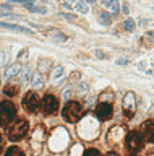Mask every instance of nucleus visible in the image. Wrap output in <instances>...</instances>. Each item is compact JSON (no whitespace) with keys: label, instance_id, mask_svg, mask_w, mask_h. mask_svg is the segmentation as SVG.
<instances>
[{"label":"nucleus","instance_id":"f257e3e1","mask_svg":"<svg viewBox=\"0 0 154 156\" xmlns=\"http://www.w3.org/2000/svg\"><path fill=\"white\" fill-rule=\"evenodd\" d=\"M101 130V124L99 119L94 114H86L78 120V135L83 140H94L99 135Z\"/></svg>","mask_w":154,"mask_h":156},{"label":"nucleus","instance_id":"f03ea898","mask_svg":"<svg viewBox=\"0 0 154 156\" xmlns=\"http://www.w3.org/2000/svg\"><path fill=\"white\" fill-rule=\"evenodd\" d=\"M68 143H70V135H68V132H67L65 129L59 127V129H55L54 132H52L50 140H49V148L52 151L60 153V151H63L67 148Z\"/></svg>","mask_w":154,"mask_h":156},{"label":"nucleus","instance_id":"7ed1b4c3","mask_svg":"<svg viewBox=\"0 0 154 156\" xmlns=\"http://www.w3.org/2000/svg\"><path fill=\"white\" fill-rule=\"evenodd\" d=\"M81 114H83V104L78 101H68L62 109V117L70 124L78 122L81 119Z\"/></svg>","mask_w":154,"mask_h":156},{"label":"nucleus","instance_id":"20e7f679","mask_svg":"<svg viewBox=\"0 0 154 156\" xmlns=\"http://www.w3.org/2000/svg\"><path fill=\"white\" fill-rule=\"evenodd\" d=\"M29 130V124H28L26 119H18L15 124H13L10 129H8V140L12 141H18L23 140Z\"/></svg>","mask_w":154,"mask_h":156},{"label":"nucleus","instance_id":"39448f33","mask_svg":"<svg viewBox=\"0 0 154 156\" xmlns=\"http://www.w3.org/2000/svg\"><path fill=\"white\" fill-rule=\"evenodd\" d=\"M15 114H16V109L12 102H8V101L0 102V125L2 127H7L15 119Z\"/></svg>","mask_w":154,"mask_h":156},{"label":"nucleus","instance_id":"423d86ee","mask_svg":"<svg viewBox=\"0 0 154 156\" xmlns=\"http://www.w3.org/2000/svg\"><path fill=\"white\" fill-rule=\"evenodd\" d=\"M41 102H42V101H41V98L37 96L36 91L26 93V96L23 98V107H25L28 112H31V114H34V112L39 111Z\"/></svg>","mask_w":154,"mask_h":156},{"label":"nucleus","instance_id":"0eeeda50","mask_svg":"<svg viewBox=\"0 0 154 156\" xmlns=\"http://www.w3.org/2000/svg\"><path fill=\"white\" fill-rule=\"evenodd\" d=\"M122 106H123V112L127 114V117H128V119H132L133 114H135V111H136V98H135V94L132 91H128L127 94L123 96Z\"/></svg>","mask_w":154,"mask_h":156},{"label":"nucleus","instance_id":"6e6552de","mask_svg":"<svg viewBox=\"0 0 154 156\" xmlns=\"http://www.w3.org/2000/svg\"><path fill=\"white\" fill-rule=\"evenodd\" d=\"M41 107L44 111V114H55L59 111V99L54 94H46L41 102Z\"/></svg>","mask_w":154,"mask_h":156},{"label":"nucleus","instance_id":"1a4fd4ad","mask_svg":"<svg viewBox=\"0 0 154 156\" xmlns=\"http://www.w3.org/2000/svg\"><path fill=\"white\" fill-rule=\"evenodd\" d=\"M96 117L99 120H109L112 119L114 115V107H112V102H99L98 107H96Z\"/></svg>","mask_w":154,"mask_h":156},{"label":"nucleus","instance_id":"9d476101","mask_svg":"<svg viewBox=\"0 0 154 156\" xmlns=\"http://www.w3.org/2000/svg\"><path fill=\"white\" fill-rule=\"evenodd\" d=\"M141 133L139 132H130L127 135V150L128 151H138L141 150Z\"/></svg>","mask_w":154,"mask_h":156},{"label":"nucleus","instance_id":"9b49d317","mask_svg":"<svg viewBox=\"0 0 154 156\" xmlns=\"http://www.w3.org/2000/svg\"><path fill=\"white\" fill-rule=\"evenodd\" d=\"M123 136H125V130L122 129V127L115 125V127H112V129L107 132V136H105V138H107L109 145H117L118 141H122Z\"/></svg>","mask_w":154,"mask_h":156},{"label":"nucleus","instance_id":"f8f14e48","mask_svg":"<svg viewBox=\"0 0 154 156\" xmlns=\"http://www.w3.org/2000/svg\"><path fill=\"white\" fill-rule=\"evenodd\" d=\"M141 135L148 143H154V120H146L141 125Z\"/></svg>","mask_w":154,"mask_h":156},{"label":"nucleus","instance_id":"ddd939ff","mask_svg":"<svg viewBox=\"0 0 154 156\" xmlns=\"http://www.w3.org/2000/svg\"><path fill=\"white\" fill-rule=\"evenodd\" d=\"M42 136H44V129H42V127H37V129L34 130V133H33V140H31V145H33V148H34V151L41 150Z\"/></svg>","mask_w":154,"mask_h":156},{"label":"nucleus","instance_id":"4468645a","mask_svg":"<svg viewBox=\"0 0 154 156\" xmlns=\"http://www.w3.org/2000/svg\"><path fill=\"white\" fill-rule=\"evenodd\" d=\"M0 28L10 29V31H16V33H23V34H33L31 29H28V28H25V26H18V24H12V23H3V21H0Z\"/></svg>","mask_w":154,"mask_h":156},{"label":"nucleus","instance_id":"2eb2a0df","mask_svg":"<svg viewBox=\"0 0 154 156\" xmlns=\"http://www.w3.org/2000/svg\"><path fill=\"white\" fill-rule=\"evenodd\" d=\"M31 85H33V88L34 90H41L42 88V85H44V80H42V75L39 72H34L31 75Z\"/></svg>","mask_w":154,"mask_h":156},{"label":"nucleus","instance_id":"dca6fc26","mask_svg":"<svg viewBox=\"0 0 154 156\" xmlns=\"http://www.w3.org/2000/svg\"><path fill=\"white\" fill-rule=\"evenodd\" d=\"M101 3H102L104 7H107V8H112L114 15H118L120 13V3H118V0H101Z\"/></svg>","mask_w":154,"mask_h":156},{"label":"nucleus","instance_id":"f3484780","mask_svg":"<svg viewBox=\"0 0 154 156\" xmlns=\"http://www.w3.org/2000/svg\"><path fill=\"white\" fill-rule=\"evenodd\" d=\"M20 70H21V65L20 63H13V65H10L7 68V72H5V78H13V76H16L18 73H20Z\"/></svg>","mask_w":154,"mask_h":156},{"label":"nucleus","instance_id":"a211bd4d","mask_svg":"<svg viewBox=\"0 0 154 156\" xmlns=\"http://www.w3.org/2000/svg\"><path fill=\"white\" fill-rule=\"evenodd\" d=\"M50 65H52V62L49 60V58H39V68H37V72H39V73L49 72Z\"/></svg>","mask_w":154,"mask_h":156},{"label":"nucleus","instance_id":"6ab92c4d","mask_svg":"<svg viewBox=\"0 0 154 156\" xmlns=\"http://www.w3.org/2000/svg\"><path fill=\"white\" fill-rule=\"evenodd\" d=\"M5 156H25L21 148H18V146H10L7 151H5Z\"/></svg>","mask_w":154,"mask_h":156},{"label":"nucleus","instance_id":"aec40b11","mask_svg":"<svg viewBox=\"0 0 154 156\" xmlns=\"http://www.w3.org/2000/svg\"><path fill=\"white\" fill-rule=\"evenodd\" d=\"M83 154V145L81 143H75L70 150V156H81Z\"/></svg>","mask_w":154,"mask_h":156},{"label":"nucleus","instance_id":"412c9836","mask_svg":"<svg viewBox=\"0 0 154 156\" xmlns=\"http://www.w3.org/2000/svg\"><path fill=\"white\" fill-rule=\"evenodd\" d=\"M99 23H102L104 26H109L110 23H112V16H110L109 13H105V12H102L99 15Z\"/></svg>","mask_w":154,"mask_h":156},{"label":"nucleus","instance_id":"4be33fe9","mask_svg":"<svg viewBox=\"0 0 154 156\" xmlns=\"http://www.w3.org/2000/svg\"><path fill=\"white\" fill-rule=\"evenodd\" d=\"M114 99V93L112 91H105L99 96V102H112Z\"/></svg>","mask_w":154,"mask_h":156},{"label":"nucleus","instance_id":"5701e85b","mask_svg":"<svg viewBox=\"0 0 154 156\" xmlns=\"http://www.w3.org/2000/svg\"><path fill=\"white\" fill-rule=\"evenodd\" d=\"M5 94H7V96H15V94H18V85H7V86H5Z\"/></svg>","mask_w":154,"mask_h":156},{"label":"nucleus","instance_id":"b1692460","mask_svg":"<svg viewBox=\"0 0 154 156\" xmlns=\"http://www.w3.org/2000/svg\"><path fill=\"white\" fill-rule=\"evenodd\" d=\"M52 41L54 42H65L67 41V36H63V34H60L59 31H52Z\"/></svg>","mask_w":154,"mask_h":156},{"label":"nucleus","instance_id":"393cba45","mask_svg":"<svg viewBox=\"0 0 154 156\" xmlns=\"http://www.w3.org/2000/svg\"><path fill=\"white\" fill-rule=\"evenodd\" d=\"M76 94H80V96H83L88 93V83H80L78 86H76V90H75Z\"/></svg>","mask_w":154,"mask_h":156},{"label":"nucleus","instance_id":"a878e982","mask_svg":"<svg viewBox=\"0 0 154 156\" xmlns=\"http://www.w3.org/2000/svg\"><path fill=\"white\" fill-rule=\"evenodd\" d=\"M76 10H78L80 13H88V3H86L84 0H78V2H76Z\"/></svg>","mask_w":154,"mask_h":156},{"label":"nucleus","instance_id":"bb28decb","mask_svg":"<svg viewBox=\"0 0 154 156\" xmlns=\"http://www.w3.org/2000/svg\"><path fill=\"white\" fill-rule=\"evenodd\" d=\"M123 26H125V29H127V31H135L136 24H135V20L127 18V20H125V23H123Z\"/></svg>","mask_w":154,"mask_h":156},{"label":"nucleus","instance_id":"cd10ccee","mask_svg":"<svg viewBox=\"0 0 154 156\" xmlns=\"http://www.w3.org/2000/svg\"><path fill=\"white\" fill-rule=\"evenodd\" d=\"M63 70H65V68L62 65H57L54 70H52V78H55V80H57V78H60L62 75H63Z\"/></svg>","mask_w":154,"mask_h":156},{"label":"nucleus","instance_id":"c85d7f7f","mask_svg":"<svg viewBox=\"0 0 154 156\" xmlns=\"http://www.w3.org/2000/svg\"><path fill=\"white\" fill-rule=\"evenodd\" d=\"M28 10H29V12H34V13H39V15L47 13V10L44 7H34V5H28Z\"/></svg>","mask_w":154,"mask_h":156},{"label":"nucleus","instance_id":"c756f323","mask_svg":"<svg viewBox=\"0 0 154 156\" xmlns=\"http://www.w3.org/2000/svg\"><path fill=\"white\" fill-rule=\"evenodd\" d=\"M10 3H18V5H25V7H28V5H33L36 2V0H8Z\"/></svg>","mask_w":154,"mask_h":156},{"label":"nucleus","instance_id":"7c9ffc66","mask_svg":"<svg viewBox=\"0 0 154 156\" xmlns=\"http://www.w3.org/2000/svg\"><path fill=\"white\" fill-rule=\"evenodd\" d=\"M21 80L25 81V83L31 80V72H29V68H28V67H26L25 70H23V73H21Z\"/></svg>","mask_w":154,"mask_h":156},{"label":"nucleus","instance_id":"2f4dec72","mask_svg":"<svg viewBox=\"0 0 154 156\" xmlns=\"http://www.w3.org/2000/svg\"><path fill=\"white\" fill-rule=\"evenodd\" d=\"M83 156H101V153L98 150H94V148H89V150H86L83 153Z\"/></svg>","mask_w":154,"mask_h":156},{"label":"nucleus","instance_id":"473e14b6","mask_svg":"<svg viewBox=\"0 0 154 156\" xmlns=\"http://www.w3.org/2000/svg\"><path fill=\"white\" fill-rule=\"evenodd\" d=\"M7 60H8V54L7 52H0V68L5 65Z\"/></svg>","mask_w":154,"mask_h":156},{"label":"nucleus","instance_id":"72a5a7b5","mask_svg":"<svg viewBox=\"0 0 154 156\" xmlns=\"http://www.w3.org/2000/svg\"><path fill=\"white\" fill-rule=\"evenodd\" d=\"M29 51H28V49H25V51H21V54L20 55H18V63H20L21 60H28V55H29V54H28Z\"/></svg>","mask_w":154,"mask_h":156},{"label":"nucleus","instance_id":"f704fd0d","mask_svg":"<svg viewBox=\"0 0 154 156\" xmlns=\"http://www.w3.org/2000/svg\"><path fill=\"white\" fill-rule=\"evenodd\" d=\"M71 93H73V90H71V88H65V90L62 91V98H63V99H70Z\"/></svg>","mask_w":154,"mask_h":156},{"label":"nucleus","instance_id":"c9c22d12","mask_svg":"<svg viewBox=\"0 0 154 156\" xmlns=\"http://www.w3.org/2000/svg\"><path fill=\"white\" fill-rule=\"evenodd\" d=\"M80 76H81V75H80V72H73V73L70 75L68 80H70V81H78V80H80Z\"/></svg>","mask_w":154,"mask_h":156},{"label":"nucleus","instance_id":"e433bc0d","mask_svg":"<svg viewBox=\"0 0 154 156\" xmlns=\"http://www.w3.org/2000/svg\"><path fill=\"white\" fill-rule=\"evenodd\" d=\"M0 18H16V15H13V13H0Z\"/></svg>","mask_w":154,"mask_h":156},{"label":"nucleus","instance_id":"4c0bfd02","mask_svg":"<svg viewBox=\"0 0 154 156\" xmlns=\"http://www.w3.org/2000/svg\"><path fill=\"white\" fill-rule=\"evenodd\" d=\"M62 16H63V18H67V20H70V21H75V16H73V15H70V13H62Z\"/></svg>","mask_w":154,"mask_h":156},{"label":"nucleus","instance_id":"58836bf2","mask_svg":"<svg viewBox=\"0 0 154 156\" xmlns=\"http://www.w3.org/2000/svg\"><path fill=\"white\" fill-rule=\"evenodd\" d=\"M117 63H120V65H125V63H128V60L125 57H118L117 58Z\"/></svg>","mask_w":154,"mask_h":156},{"label":"nucleus","instance_id":"ea45409f","mask_svg":"<svg viewBox=\"0 0 154 156\" xmlns=\"http://www.w3.org/2000/svg\"><path fill=\"white\" fill-rule=\"evenodd\" d=\"M96 57H99V58H107V55H105V54H102L101 51H96Z\"/></svg>","mask_w":154,"mask_h":156},{"label":"nucleus","instance_id":"a19ab883","mask_svg":"<svg viewBox=\"0 0 154 156\" xmlns=\"http://www.w3.org/2000/svg\"><path fill=\"white\" fill-rule=\"evenodd\" d=\"M128 12H130V8H128V5L125 3V5H123V13H128Z\"/></svg>","mask_w":154,"mask_h":156},{"label":"nucleus","instance_id":"79ce46f5","mask_svg":"<svg viewBox=\"0 0 154 156\" xmlns=\"http://www.w3.org/2000/svg\"><path fill=\"white\" fill-rule=\"evenodd\" d=\"M84 2H86V3H91V5H93V3L96 2V0H84Z\"/></svg>","mask_w":154,"mask_h":156},{"label":"nucleus","instance_id":"37998d69","mask_svg":"<svg viewBox=\"0 0 154 156\" xmlns=\"http://www.w3.org/2000/svg\"><path fill=\"white\" fill-rule=\"evenodd\" d=\"M3 150V141H2V138H0V151Z\"/></svg>","mask_w":154,"mask_h":156},{"label":"nucleus","instance_id":"c03bdc74","mask_svg":"<svg viewBox=\"0 0 154 156\" xmlns=\"http://www.w3.org/2000/svg\"><path fill=\"white\" fill-rule=\"evenodd\" d=\"M107 156H118V154H117V153H109Z\"/></svg>","mask_w":154,"mask_h":156},{"label":"nucleus","instance_id":"a18cd8bd","mask_svg":"<svg viewBox=\"0 0 154 156\" xmlns=\"http://www.w3.org/2000/svg\"><path fill=\"white\" fill-rule=\"evenodd\" d=\"M148 156H154V153H149V154H148Z\"/></svg>","mask_w":154,"mask_h":156},{"label":"nucleus","instance_id":"49530a36","mask_svg":"<svg viewBox=\"0 0 154 156\" xmlns=\"http://www.w3.org/2000/svg\"><path fill=\"white\" fill-rule=\"evenodd\" d=\"M0 81H2V76H0Z\"/></svg>","mask_w":154,"mask_h":156}]
</instances>
